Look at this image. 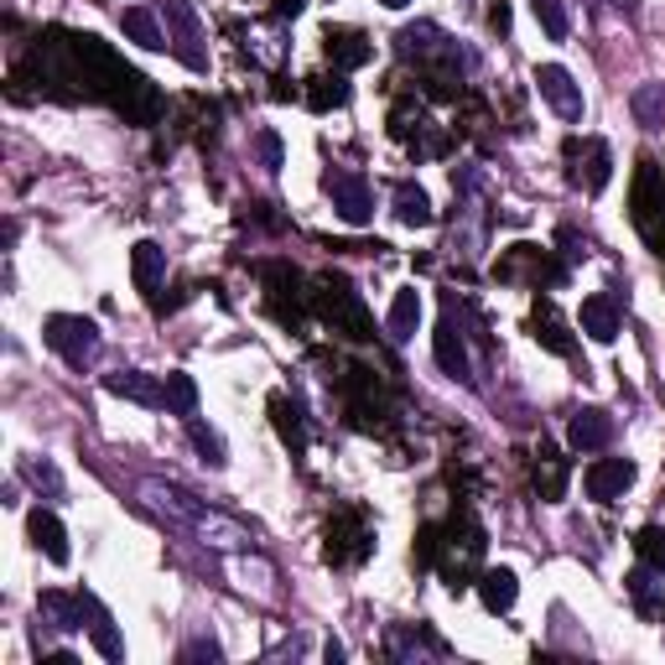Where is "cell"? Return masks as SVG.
<instances>
[{"label":"cell","mask_w":665,"mask_h":665,"mask_svg":"<svg viewBox=\"0 0 665 665\" xmlns=\"http://www.w3.org/2000/svg\"><path fill=\"white\" fill-rule=\"evenodd\" d=\"M536 484H541V494H546V499H562V494H567V458H556L551 448H541Z\"/></svg>","instance_id":"26"},{"label":"cell","mask_w":665,"mask_h":665,"mask_svg":"<svg viewBox=\"0 0 665 665\" xmlns=\"http://www.w3.org/2000/svg\"><path fill=\"white\" fill-rule=\"evenodd\" d=\"M478 598H484V608H489V613H509V608H515V598H520L515 572H509V567H489L484 577H478Z\"/></svg>","instance_id":"17"},{"label":"cell","mask_w":665,"mask_h":665,"mask_svg":"<svg viewBox=\"0 0 665 665\" xmlns=\"http://www.w3.org/2000/svg\"><path fill=\"white\" fill-rule=\"evenodd\" d=\"M218 655H224V650H218L214 640H193V645L182 650V661H218Z\"/></svg>","instance_id":"36"},{"label":"cell","mask_w":665,"mask_h":665,"mask_svg":"<svg viewBox=\"0 0 665 665\" xmlns=\"http://www.w3.org/2000/svg\"><path fill=\"white\" fill-rule=\"evenodd\" d=\"M161 11H167V21H172V32H177V37H172L177 58L188 63V68H198V74H203V68H208V58H203V47H198V42H203V32H198L193 11H188V0H167Z\"/></svg>","instance_id":"8"},{"label":"cell","mask_w":665,"mask_h":665,"mask_svg":"<svg viewBox=\"0 0 665 665\" xmlns=\"http://www.w3.org/2000/svg\"><path fill=\"white\" fill-rule=\"evenodd\" d=\"M198 541H208V546H218V551H239V546H250L255 536L245 526H239V520H229V515H208V520H203V526L193 530Z\"/></svg>","instance_id":"18"},{"label":"cell","mask_w":665,"mask_h":665,"mask_svg":"<svg viewBox=\"0 0 665 665\" xmlns=\"http://www.w3.org/2000/svg\"><path fill=\"white\" fill-rule=\"evenodd\" d=\"M323 188H328L332 208H338L343 224H370V218H374V193H370V182H364V177L328 172V177H323Z\"/></svg>","instance_id":"4"},{"label":"cell","mask_w":665,"mask_h":665,"mask_svg":"<svg viewBox=\"0 0 665 665\" xmlns=\"http://www.w3.org/2000/svg\"><path fill=\"white\" fill-rule=\"evenodd\" d=\"M275 11H281V16H302V11H307V0H275Z\"/></svg>","instance_id":"38"},{"label":"cell","mask_w":665,"mask_h":665,"mask_svg":"<svg viewBox=\"0 0 665 665\" xmlns=\"http://www.w3.org/2000/svg\"><path fill=\"white\" fill-rule=\"evenodd\" d=\"M26 478H32L37 489H47V494H53V499H58V494H63V473L53 469V463H32V469H26Z\"/></svg>","instance_id":"34"},{"label":"cell","mask_w":665,"mask_h":665,"mask_svg":"<svg viewBox=\"0 0 665 665\" xmlns=\"http://www.w3.org/2000/svg\"><path fill=\"white\" fill-rule=\"evenodd\" d=\"M489 26H494V32H509V5H505V0L489 5Z\"/></svg>","instance_id":"37"},{"label":"cell","mask_w":665,"mask_h":665,"mask_svg":"<svg viewBox=\"0 0 665 665\" xmlns=\"http://www.w3.org/2000/svg\"><path fill=\"white\" fill-rule=\"evenodd\" d=\"M530 328H536V343H546L551 353H572V338L562 328V317L551 302H536V317H530Z\"/></svg>","instance_id":"21"},{"label":"cell","mask_w":665,"mask_h":665,"mask_svg":"<svg viewBox=\"0 0 665 665\" xmlns=\"http://www.w3.org/2000/svg\"><path fill=\"white\" fill-rule=\"evenodd\" d=\"M665 208V172L661 161H640V172H634V224L645 229V235H655V214Z\"/></svg>","instance_id":"6"},{"label":"cell","mask_w":665,"mask_h":665,"mask_svg":"<svg viewBox=\"0 0 665 665\" xmlns=\"http://www.w3.org/2000/svg\"><path fill=\"white\" fill-rule=\"evenodd\" d=\"M634 120L645 125V131H665V83H645V89H634Z\"/></svg>","instance_id":"23"},{"label":"cell","mask_w":665,"mask_h":665,"mask_svg":"<svg viewBox=\"0 0 665 665\" xmlns=\"http://www.w3.org/2000/svg\"><path fill=\"white\" fill-rule=\"evenodd\" d=\"M161 401L172 406L177 416H193V406H198V385L188 380V374H167V385H161Z\"/></svg>","instance_id":"30"},{"label":"cell","mask_w":665,"mask_h":665,"mask_svg":"<svg viewBox=\"0 0 665 665\" xmlns=\"http://www.w3.org/2000/svg\"><path fill=\"white\" fill-rule=\"evenodd\" d=\"M83 608H89V634H94V645H99V655L104 661H125V645H120V634H115V624H110V613L94 604V598H83Z\"/></svg>","instance_id":"24"},{"label":"cell","mask_w":665,"mask_h":665,"mask_svg":"<svg viewBox=\"0 0 665 665\" xmlns=\"http://www.w3.org/2000/svg\"><path fill=\"white\" fill-rule=\"evenodd\" d=\"M42 338H47V349L63 353L74 370H83L89 359L99 353V328L89 323V317H74V313H58L47 317V328H42Z\"/></svg>","instance_id":"2"},{"label":"cell","mask_w":665,"mask_h":665,"mask_svg":"<svg viewBox=\"0 0 665 665\" xmlns=\"http://www.w3.org/2000/svg\"><path fill=\"white\" fill-rule=\"evenodd\" d=\"M634 551H640V562H645L650 572H665V526H645V530H640Z\"/></svg>","instance_id":"31"},{"label":"cell","mask_w":665,"mask_h":665,"mask_svg":"<svg viewBox=\"0 0 665 665\" xmlns=\"http://www.w3.org/2000/svg\"><path fill=\"white\" fill-rule=\"evenodd\" d=\"M530 11H536V21H541V32H546L551 42H567L572 21H567V5H562V0H530Z\"/></svg>","instance_id":"29"},{"label":"cell","mask_w":665,"mask_h":665,"mask_svg":"<svg viewBox=\"0 0 665 665\" xmlns=\"http://www.w3.org/2000/svg\"><path fill=\"white\" fill-rule=\"evenodd\" d=\"M437 364H442L452 380H473V370H469V343H463V328L452 323V313L437 323Z\"/></svg>","instance_id":"12"},{"label":"cell","mask_w":665,"mask_h":665,"mask_svg":"<svg viewBox=\"0 0 665 665\" xmlns=\"http://www.w3.org/2000/svg\"><path fill=\"white\" fill-rule=\"evenodd\" d=\"M634 484V463L629 458H598L593 469L583 473V489H587V499H619V494Z\"/></svg>","instance_id":"7"},{"label":"cell","mask_w":665,"mask_h":665,"mask_svg":"<svg viewBox=\"0 0 665 665\" xmlns=\"http://www.w3.org/2000/svg\"><path fill=\"white\" fill-rule=\"evenodd\" d=\"M26 536H32V546H37L47 562L68 567V530H63L58 515H47V509H32V520H26Z\"/></svg>","instance_id":"11"},{"label":"cell","mask_w":665,"mask_h":665,"mask_svg":"<svg viewBox=\"0 0 665 665\" xmlns=\"http://www.w3.org/2000/svg\"><path fill=\"white\" fill-rule=\"evenodd\" d=\"M567 442H572L577 452L608 448V442H613V416H608V412H593V406H587V412H577V416H572V427H567Z\"/></svg>","instance_id":"13"},{"label":"cell","mask_w":665,"mask_h":665,"mask_svg":"<svg viewBox=\"0 0 665 665\" xmlns=\"http://www.w3.org/2000/svg\"><path fill=\"white\" fill-rule=\"evenodd\" d=\"M255 146H260V167L266 172H281V140H275V131H260Z\"/></svg>","instance_id":"35"},{"label":"cell","mask_w":665,"mask_h":665,"mask_svg":"<svg viewBox=\"0 0 665 665\" xmlns=\"http://www.w3.org/2000/svg\"><path fill=\"white\" fill-rule=\"evenodd\" d=\"M374 546L370 526H364V509H338L328 526V562L332 567H349V562H364Z\"/></svg>","instance_id":"3"},{"label":"cell","mask_w":665,"mask_h":665,"mask_svg":"<svg viewBox=\"0 0 665 665\" xmlns=\"http://www.w3.org/2000/svg\"><path fill=\"white\" fill-rule=\"evenodd\" d=\"M395 218H401V224H406V229H427L431 218V198L421 193V188H412V182H401V188H395Z\"/></svg>","instance_id":"19"},{"label":"cell","mask_w":665,"mask_h":665,"mask_svg":"<svg viewBox=\"0 0 665 665\" xmlns=\"http://www.w3.org/2000/svg\"><path fill=\"white\" fill-rule=\"evenodd\" d=\"M104 391H110V395H125V401H136V406H161V385L151 380V374H140V370L104 374Z\"/></svg>","instance_id":"14"},{"label":"cell","mask_w":665,"mask_h":665,"mask_svg":"<svg viewBox=\"0 0 665 665\" xmlns=\"http://www.w3.org/2000/svg\"><path fill=\"white\" fill-rule=\"evenodd\" d=\"M271 412H275V427H281V437L292 442V452H302V442H307V431H302V406H296V401H286V395H271Z\"/></svg>","instance_id":"27"},{"label":"cell","mask_w":665,"mask_h":665,"mask_svg":"<svg viewBox=\"0 0 665 665\" xmlns=\"http://www.w3.org/2000/svg\"><path fill=\"white\" fill-rule=\"evenodd\" d=\"M131 271H136V286L146 296L161 286V275H167V250H161L157 239H140L136 250H131Z\"/></svg>","instance_id":"15"},{"label":"cell","mask_w":665,"mask_h":665,"mask_svg":"<svg viewBox=\"0 0 665 665\" xmlns=\"http://www.w3.org/2000/svg\"><path fill=\"white\" fill-rule=\"evenodd\" d=\"M323 53H328L332 68H364L374 58V47L364 32H349V26H328L323 32Z\"/></svg>","instance_id":"10"},{"label":"cell","mask_w":665,"mask_h":665,"mask_svg":"<svg viewBox=\"0 0 665 665\" xmlns=\"http://www.w3.org/2000/svg\"><path fill=\"white\" fill-rule=\"evenodd\" d=\"M412 125H421V104H416V99H401V104L391 110V136L406 140L412 136Z\"/></svg>","instance_id":"32"},{"label":"cell","mask_w":665,"mask_h":665,"mask_svg":"<svg viewBox=\"0 0 665 665\" xmlns=\"http://www.w3.org/2000/svg\"><path fill=\"white\" fill-rule=\"evenodd\" d=\"M313 89H307V104H313L317 115H328V110H338V104H349V83L338 79V74H317V79H307Z\"/></svg>","instance_id":"25"},{"label":"cell","mask_w":665,"mask_h":665,"mask_svg":"<svg viewBox=\"0 0 665 665\" xmlns=\"http://www.w3.org/2000/svg\"><path fill=\"white\" fill-rule=\"evenodd\" d=\"M120 26H125V37H136L140 47H146V53H161V47H167V42H172V37H161L157 16H151V11H146V5H131V11H125V16H120Z\"/></svg>","instance_id":"20"},{"label":"cell","mask_w":665,"mask_h":665,"mask_svg":"<svg viewBox=\"0 0 665 665\" xmlns=\"http://www.w3.org/2000/svg\"><path fill=\"white\" fill-rule=\"evenodd\" d=\"M380 5H391V11H406V5H412V0H380Z\"/></svg>","instance_id":"39"},{"label":"cell","mask_w":665,"mask_h":665,"mask_svg":"<svg viewBox=\"0 0 665 665\" xmlns=\"http://www.w3.org/2000/svg\"><path fill=\"white\" fill-rule=\"evenodd\" d=\"M577 323H583V332L593 338V343H613V338H619V313H613L608 296H587Z\"/></svg>","instance_id":"16"},{"label":"cell","mask_w":665,"mask_h":665,"mask_svg":"<svg viewBox=\"0 0 665 665\" xmlns=\"http://www.w3.org/2000/svg\"><path fill=\"white\" fill-rule=\"evenodd\" d=\"M608 177H613V151H608L604 140H587V177H583V188H587V193H604Z\"/></svg>","instance_id":"28"},{"label":"cell","mask_w":665,"mask_h":665,"mask_svg":"<svg viewBox=\"0 0 665 665\" xmlns=\"http://www.w3.org/2000/svg\"><path fill=\"white\" fill-rule=\"evenodd\" d=\"M536 89H541V99H546L562 120H583V89L572 83V74L562 63H541V68H536Z\"/></svg>","instance_id":"5"},{"label":"cell","mask_w":665,"mask_h":665,"mask_svg":"<svg viewBox=\"0 0 665 665\" xmlns=\"http://www.w3.org/2000/svg\"><path fill=\"white\" fill-rule=\"evenodd\" d=\"M188 431H193V442H198V452H203V463H214V469H224L229 458H224V442H218L208 427H198V421H188Z\"/></svg>","instance_id":"33"},{"label":"cell","mask_w":665,"mask_h":665,"mask_svg":"<svg viewBox=\"0 0 665 665\" xmlns=\"http://www.w3.org/2000/svg\"><path fill=\"white\" fill-rule=\"evenodd\" d=\"M317 313H323V323H328L332 332H343V338H353V343H364V338H374V323L370 313H364V296L353 292L349 275H317Z\"/></svg>","instance_id":"1"},{"label":"cell","mask_w":665,"mask_h":665,"mask_svg":"<svg viewBox=\"0 0 665 665\" xmlns=\"http://www.w3.org/2000/svg\"><path fill=\"white\" fill-rule=\"evenodd\" d=\"M416 323H421V292L416 286H406V292H395L391 302V338H416Z\"/></svg>","instance_id":"22"},{"label":"cell","mask_w":665,"mask_h":665,"mask_svg":"<svg viewBox=\"0 0 665 665\" xmlns=\"http://www.w3.org/2000/svg\"><path fill=\"white\" fill-rule=\"evenodd\" d=\"M520 271H526L536 286H541V281H562V275H567L546 250H536V245H515V250L499 260V281H515Z\"/></svg>","instance_id":"9"}]
</instances>
